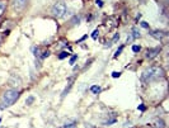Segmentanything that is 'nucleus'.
<instances>
[{
    "label": "nucleus",
    "instance_id": "1",
    "mask_svg": "<svg viewBox=\"0 0 169 128\" xmlns=\"http://www.w3.org/2000/svg\"><path fill=\"white\" fill-rule=\"evenodd\" d=\"M164 76V71L162 67L159 66H151L149 67L147 70H145L142 72V76L141 79L146 82H149V81H154V80H159Z\"/></svg>",
    "mask_w": 169,
    "mask_h": 128
},
{
    "label": "nucleus",
    "instance_id": "2",
    "mask_svg": "<svg viewBox=\"0 0 169 128\" xmlns=\"http://www.w3.org/2000/svg\"><path fill=\"white\" fill-rule=\"evenodd\" d=\"M19 98V91L17 90H8L3 94L2 99H0V109L9 108L10 105H13L17 99Z\"/></svg>",
    "mask_w": 169,
    "mask_h": 128
},
{
    "label": "nucleus",
    "instance_id": "3",
    "mask_svg": "<svg viewBox=\"0 0 169 128\" xmlns=\"http://www.w3.org/2000/svg\"><path fill=\"white\" fill-rule=\"evenodd\" d=\"M51 13L54 14L55 18H62L66 14V4L64 2H57L51 9Z\"/></svg>",
    "mask_w": 169,
    "mask_h": 128
},
{
    "label": "nucleus",
    "instance_id": "4",
    "mask_svg": "<svg viewBox=\"0 0 169 128\" xmlns=\"http://www.w3.org/2000/svg\"><path fill=\"white\" fill-rule=\"evenodd\" d=\"M159 52H160V48H150V50H147L146 52V58H154L156 57V55H159Z\"/></svg>",
    "mask_w": 169,
    "mask_h": 128
},
{
    "label": "nucleus",
    "instance_id": "5",
    "mask_svg": "<svg viewBox=\"0 0 169 128\" xmlns=\"http://www.w3.org/2000/svg\"><path fill=\"white\" fill-rule=\"evenodd\" d=\"M28 3V0H13V4H14V8L20 10V9H23Z\"/></svg>",
    "mask_w": 169,
    "mask_h": 128
},
{
    "label": "nucleus",
    "instance_id": "6",
    "mask_svg": "<svg viewBox=\"0 0 169 128\" xmlns=\"http://www.w3.org/2000/svg\"><path fill=\"white\" fill-rule=\"evenodd\" d=\"M140 37V32L137 30L136 28H134L132 29V36H130L129 38H127V42H131L132 39H136V38H139Z\"/></svg>",
    "mask_w": 169,
    "mask_h": 128
},
{
    "label": "nucleus",
    "instance_id": "7",
    "mask_svg": "<svg viewBox=\"0 0 169 128\" xmlns=\"http://www.w3.org/2000/svg\"><path fill=\"white\" fill-rule=\"evenodd\" d=\"M9 82H10V84H12V85H13V86H17V84H18V85L20 84V79H19V78H17V79H15V75H13L12 78H10Z\"/></svg>",
    "mask_w": 169,
    "mask_h": 128
},
{
    "label": "nucleus",
    "instance_id": "8",
    "mask_svg": "<svg viewBox=\"0 0 169 128\" xmlns=\"http://www.w3.org/2000/svg\"><path fill=\"white\" fill-rule=\"evenodd\" d=\"M151 126H154V128H164V122L158 119V121H155L154 124H151Z\"/></svg>",
    "mask_w": 169,
    "mask_h": 128
},
{
    "label": "nucleus",
    "instance_id": "9",
    "mask_svg": "<svg viewBox=\"0 0 169 128\" xmlns=\"http://www.w3.org/2000/svg\"><path fill=\"white\" fill-rule=\"evenodd\" d=\"M153 37L154 38H163V32H159V30H155V32H153Z\"/></svg>",
    "mask_w": 169,
    "mask_h": 128
},
{
    "label": "nucleus",
    "instance_id": "10",
    "mask_svg": "<svg viewBox=\"0 0 169 128\" xmlns=\"http://www.w3.org/2000/svg\"><path fill=\"white\" fill-rule=\"evenodd\" d=\"M90 90H92V93L97 94V93H99V91H101V88L98 86V85H93V86L90 88Z\"/></svg>",
    "mask_w": 169,
    "mask_h": 128
},
{
    "label": "nucleus",
    "instance_id": "11",
    "mask_svg": "<svg viewBox=\"0 0 169 128\" xmlns=\"http://www.w3.org/2000/svg\"><path fill=\"white\" fill-rule=\"evenodd\" d=\"M33 100H35V97H33V95H31V97L26 100V104H27V105H31V104L33 103Z\"/></svg>",
    "mask_w": 169,
    "mask_h": 128
},
{
    "label": "nucleus",
    "instance_id": "12",
    "mask_svg": "<svg viewBox=\"0 0 169 128\" xmlns=\"http://www.w3.org/2000/svg\"><path fill=\"white\" fill-rule=\"evenodd\" d=\"M68 56H69V53H68V52H61V53H60V56H59V58L62 60V58H65V57H68Z\"/></svg>",
    "mask_w": 169,
    "mask_h": 128
},
{
    "label": "nucleus",
    "instance_id": "13",
    "mask_svg": "<svg viewBox=\"0 0 169 128\" xmlns=\"http://www.w3.org/2000/svg\"><path fill=\"white\" fill-rule=\"evenodd\" d=\"M122 50H123V46H121V47L117 50V52H116V55H114V58H117V57H118V55L122 52Z\"/></svg>",
    "mask_w": 169,
    "mask_h": 128
},
{
    "label": "nucleus",
    "instance_id": "14",
    "mask_svg": "<svg viewBox=\"0 0 169 128\" xmlns=\"http://www.w3.org/2000/svg\"><path fill=\"white\" fill-rule=\"evenodd\" d=\"M78 60V56H72L71 58H70V65H74L75 63V61Z\"/></svg>",
    "mask_w": 169,
    "mask_h": 128
},
{
    "label": "nucleus",
    "instance_id": "15",
    "mask_svg": "<svg viewBox=\"0 0 169 128\" xmlns=\"http://www.w3.org/2000/svg\"><path fill=\"white\" fill-rule=\"evenodd\" d=\"M5 6H6V4L4 2H0V12H3V10L5 9Z\"/></svg>",
    "mask_w": 169,
    "mask_h": 128
},
{
    "label": "nucleus",
    "instance_id": "16",
    "mask_svg": "<svg viewBox=\"0 0 169 128\" xmlns=\"http://www.w3.org/2000/svg\"><path fill=\"white\" fill-rule=\"evenodd\" d=\"M140 50H141V47H140V46H136V45H135V46H132V51H134V52H139Z\"/></svg>",
    "mask_w": 169,
    "mask_h": 128
},
{
    "label": "nucleus",
    "instance_id": "17",
    "mask_svg": "<svg viewBox=\"0 0 169 128\" xmlns=\"http://www.w3.org/2000/svg\"><path fill=\"white\" fill-rule=\"evenodd\" d=\"M120 75H121V74L117 72V71H113V72H112V76H113V78H120Z\"/></svg>",
    "mask_w": 169,
    "mask_h": 128
},
{
    "label": "nucleus",
    "instance_id": "18",
    "mask_svg": "<svg viewBox=\"0 0 169 128\" xmlns=\"http://www.w3.org/2000/svg\"><path fill=\"white\" fill-rule=\"evenodd\" d=\"M97 36H98V29H96V30H94V32H93V34H92V37H93L94 39H96V38H97Z\"/></svg>",
    "mask_w": 169,
    "mask_h": 128
},
{
    "label": "nucleus",
    "instance_id": "19",
    "mask_svg": "<svg viewBox=\"0 0 169 128\" xmlns=\"http://www.w3.org/2000/svg\"><path fill=\"white\" fill-rule=\"evenodd\" d=\"M32 51H33V53H35V56H38V52H39V51H38V48H37V47H33V48H32Z\"/></svg>",
    "mask_w": 169,
    "mask_h": 128
},
{
    "label": "nucleus",
    "instance_id": "20",
    "mask_svg": "<svg viewBox=\"0 0 169 128\" xmlns=\"http://www.w3.org/2000/svg\"><path fill=\"white\" fill-rule=\"evenodd\" d=\"M48 56H50V52L46 51V52H43V55H42V58H46V57H48Z\"/></svg>",
    "mask_w": 169,
    "mask_h": 128
},
{
    "label": "nucleus",
    "instance_id": "21",
    "mask_svg": "<svg viewBox=\"0 0 169 128\" xmlns=\"http://www.w3.org/2000/svg\"><path fill=\"white\" fill-rule=\"evenodd\" d=\"M141 27L142 28H149V24H147L146 22H141Z\"/></svg>",
    "mask_w": 169,
    "mask_h": 128
},
{
    "label": "nucleus",
    "instance_id": "22",
    "mask_svg": "<svg viewBox=\"0 0 169 128\" xmlns=\"http://www.w3.org/2000/svg\"><path fill=\"white\" fill-rule=\"evenodd\" d=\"M120 39V34L117 33V34H114V37H113V42H116V41H118Z\"/></svg>",
    "mask_w": 169,
    "mask_h": 128
},
{
    "label": "nucleus",
    "instance_id": "23",
    "mask_svg": "<svg viewBox=\"0 0 169 128\" xmlns=\"http://www.w3.org/2000/svg\"><path fill=\"white\" fill-rule=\"evenodd\" d=\"M96 3H97V5H98V6H103V2H102V0H97Z\"/></svg>",
    "mask_w": 169,
    "mask_h": 128
},
{
    "label": "nucleus",
    "instance_id": "24",
    "mask_svg": "<svg viewBox=\"0 0 169 128\" xmlns=\"http://www.w3.org/2000/svg\"><path fill=\"white\" fill-rule=\"evenodd\" d=\"M139 109H140V110H142V112H144V110H145V106H144V105H142V104H141V105H140V106H139Z\"/></svg>",
    "mask_w": 169,
    "mask_h": 128
}]
</instances>
